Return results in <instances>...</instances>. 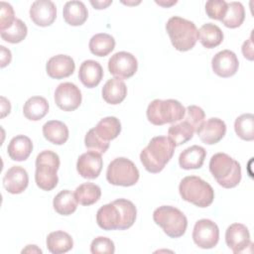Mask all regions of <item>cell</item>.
<instances>
[{
    "instance_id": "1",
    "label": "cell",
    "mask_w": 254,
    "mask_h": 254,
    "mask_svg": "<svg viewBox=\"0 0 254 254\" xmlns=\"http://www.w3.org/2000/svg\"><path fill=\"white\" fill-rule=\"evenodd\" d=\"M136 216L134 203L125 198H118L97 210L96 222L103 230H125L134 224Z\"/></svg>"
},
{
    "instance_id": "2",
    "label": "cell",
    "mask_w": 254,
    "mask_h": 254,
    "mask_svg": "<svg viewBox=\"0 0 254 254\" xmlns=\"http://www.w3.org/2000/svg\"><path fill=\"white\" fill-rule=\"evenodd\" d=\"M176 145L166 136H156L140 154L143 167L152 174L160 173L172 159Z\"/></svg>"
},
{
    "instance_id": "3",
    "label": "cell",
    "mask_w": 254,
    "mask_h": 254,
    "mask_svg": "<svg viewBox=\"0 0 254 254\" xmlns=\"http://www.w3.org/2000/svg\"><path fill=\"white\" fill-rule=\"evenodd\" d=\"M209 171L217 184L225 189L235 188L241 181L240 164L225 153H216L211 157Z\"/></svg>"
},
{
    "instance_id": "4",
    "label": "cell",
    "mask_w": 254,
    "mask_h": 254,
    "mask_svg": "<svg viewBox=\"0 0 254 254\" xmlns=\"http://www.w3.org/2000/svg\"><path fill=\"white\" fill-rule=\"evenodd\" d=\"M166 30L174 48L180 52L191 50L196 44L198 31L193 22L174 16L166 24Z\"/></svg>"
},
{
    "instance_id": "5",
    "label": "cell",
    "mask_w": 254,
    "mask_h": 254,
    "mask_svg": "<svg viewBox=\"0 0 254 254\" xmlns=\"http://www.w3.org/2000/svg\"><path fill=\"white\" fill-rule=\"evenodd\" d=\"M182 198L198 207L209 206L214 199L212 187L196 176L185 177L179 186Z\"/></svg>"
},
{
    "instance_id": "6",
    "label": "cell",
    "mask_w": 254,
    "mask_h": 254,
    "mask_svg": "<svg viewBox=\"0 0 254 254\" xmlns=\"http://www.w3.org/2000/svg\"><path fill=\"white\" fill-rule=\"evenodd\" d=\"M59 168L60 158L57 153L50 150L41 152L36 158L35 181L37 186L47 191L55 189L59 182L57 175Z\"/></svg>"
},
{
    "instance_id": "7",
    "label": "cell",
    "mask_w": 254,
    "mask_h": 254,
    "mask_svg": "<svg viewBox=\"0 0 254 254\" xmlns=\"http://www.w3.org/2000/svg\"><path fill=\"white\" fill-rule=\"evenodd\" d=\"M153 219L171 238H179L187 230L186 215L179 208L171 205H162L156 208L153 212Z\"/></svg>"
},
{
    "instance_id": "8",
    "label": "cell",
    "mask_w": 254,
    "mask_h": 254,
    "mask_svg": "<svg viewBox=\"0 0 254 254\" xmlns=\"http://www.w3.org/2000/svg\"><path fill=\"white\" fill-rule=\"evenodd\" d=\"M186 108L176 99H155L147 108V118L149 122L160 126L166 123H174L183 119Z\"/></svg>"
},
{
    "instance_id": "9",
    "label": "cell",
    "mask_w": 254,
    "mask_h": 254,
    "mask_svg": "<svg viewBox=\"0 0 254 254\" xmlns=\"http://www.w3.org/2000/svg\"><path fill=\"white\" fill-rule=\"evenodd\" d=\"M106 179L114 186L131 187L139 180V171L135 164L124 157L116 158L107 167Z\"/></svg>"
},
{
    "instance_id": "10",
    "label": "cell",
    "mask_w": 254,
    "mask_h": 254,
    "mask_svg": "<svg viewBox=\"0 0 254 254\" xmlns=\"http://www.w3.org/2000/svg\"><path fill=\"white\" fill-rule=\"evenodd\" d=\"M193 242L202 249H210L216 246L219 240V229L210 219H199L195 222L192 231Z\"/></svg>"
},
{
    "instance_id": "11",
    "label": "cell",
    "mask_w": 254,
    "mask_h": 254,
    "mask_svg": "<svg viewBox=\"0 0 254 254\" xmlns=\"http://www.w3.org/2000/svg\"><path fill=\"white\" fill-rule=\"evenodd\" d=\"M138 68L136 58L127 52H118L108 61L109 72L117 78L127 79L133 76Z\"/></svg>"
},
{
    "instance_id": "12",
    "label": "cell",
    "mask_w": 254,
    "mask_h": 254,
    "mask_svg": "<svg viewBox=\"0 0 254 254\" xmlns=\"http://www.w3.org/2000/svg\"><path fill=\"white\" fill-rule=\"evenodd\" d=\"M55 102L64 111H73L81 103V92L74 83H60L55 91Z\"/></svg>"
},
{
    "instance_id": "13",
    "label": "cell",
    "mask_w": 254,
    "mask_h": 254,
    "mask_svg": "<svg viewBox=\"0 0 254 254\" xmlns=\"http://www.w3.org/2000/svg\"><path fill=\"white\" fill-rule=\"evenodd\" d=\"M225 242L235 254L244 252L247 247L252 245L249 230L241 223H232L227 227L225 232Z\"/></svg>"
},
{
    "instance_id": "14",
    "label": "cell",
    "mask_w": 254,
    "mask_h": 254,
    "mask_svg": "<svg viewBox=\"0 0 254 254\" xmlns=\"http://www.w3.org/2000/svg\"><path fill=\"white\" fill-rule=\"evenodd\" d=\"M211 66L216 75L220 77H230L238 70L239 62L232 51L223 50L212 58Z\"/></svg>"
},
{
    "instance_id": "15",
    "label": "cell",
    "mask_w": 254,
    "mask_h": 254,
    "mask_svg": "<svg viewBox=\"0 0 254 254\" xmlns=\"http://www.w3.org/2000/svg\"><path fill=\"white\" fill-rule=\"evenodd\" d=\"M226 133V125L219 118H209L203 121L196 130L199 139L207 145L218 143Z\"/></svg>"
},
{
    "instance_id": "16",
    "label": "cell",
    "mask_w": 254,
    "mask_h": 254,
    "mask_svg": "<svg viewBox=\"0 0 254 254\" xmlns=\"http://www.w3.org/2000/svg\"><path fill=\"white\" fill-rule=\"evenodd\" d=\"M32 21L40 27H48L54 23L57 17V8L50 0H37L30 8Z\"/></svg>"
},
{
    "instance_id": "17",
    "label": "cell",
    "mask_w": 254,
    "mask_h": 254,
    "mask_svg": "<svg viewBox=\"0 0 254 254\" xmlns=\"http://www.w3.org/2000/svg\"><path fill=\"white\" fill-rule=\"evenodd\" d=\"M102 166L103 162L101 154L88 151L79 156L76 163V170L82 178L92 180L99 176Z\"/></svg>"
},
{
    "instance_id": "18",
    "label": "cell",
    "mask_w": 254,
    "mask_h": 254,
    "mask_svg": "<svg viewBox=\"0 0 254 254\" xmlns=\"http://www.w3.org/2000/svg\"><path fill=\"white\" fill-rule=\"evenodd\" d=\"M74 68V61L66 55H57L52 57L46 65L48 75L56 79H62L71 75Z\"/></svg>"
},
{
    "instance_id": "19",
    "label": "cell",
    "mask_w": 254,
    "mask_h": 254,
    "mask_svg": "<svg viewBox=\"0 0 254 254\" xmlns=\"http://www.w3.org/2000/svg\"><path fill=\"white\" fill-rule=\"evenodd\" d=\"M29 184L27 171L20 166L11 167L3 177V186L5 190L13 194L23 192Z\"/></svg>"
},
{
    "instance_id": "20",
    "label": "cell",
    "mask_w": 254,
    "mask_h": 254,
    "mask_svg": "<svg viewBox=\"0 0 254 254\" xmlns=\"http://www.w3.org/2000/svg\"><path fill=\"white\" fill-rule=\"evenodd\" d=\"M78 77L84 86L92 88L97 86L101 81L103 77V69L98 62L87 60L80 64Z\"/></svg>"
},
{
    "instance_id": "21",
    "label": "cell",
    "mask_w": 254,
    "mask_h": 254,
    "mask_svg": "<svg viewBox=\"0 0 254 254\" xmlns=\"http://www.w3.org/2000/svg\"><path fill=\"white\" fill-rule=\"evenodd\" d=\"M206 151L204 148L193 145L185 149L179 157L180 167L184 170H194L202 167Z\"/></svg>"
},
{
    "instance_id": "22",
    "label": "cell",
    "mask_w": 254,
    "mask_h": 254,
    "mask_svg": "<svg viewBox=\"0 0 254 254\" xmlns=\"http://www.w3.org/2000/svg\"><path fill=\"white\" fill-rule=\"evenodd\" d=\"M127 95V87L125 82L117 77L108 79L102 87L103 99L112 105L121 103Z\"/></svg>"
},
{
    "instance_id": "23",
    "label": "cell",
    "mask_w": 254,
    "mask_h": 254,
    "mask_svg": "<svg viewBox=\"0 0 254 254\" xmlns=\"http://www.w3.org/2000/svg\"><path fill=\"white\" fill-rule=\"evenodd\" d=\"M33 151V143L31 139L25 135H17L13 137L7 147L9 157L13 161L22 162L29 158Z\"/></svg>"
},
{
    "instance_id": "24",
    "label": "cell",
    "mask_w": 254,
    "mask_h": 254,
    "mask_svg": "<svg viewBox=\"0 0 254 254\" xmlns=\"http://www.w3.org/2000/svg\"><path fill=\"white\" fill-rule=\"evenodd\" d=\"M63 16L66 24L70 26L82 25L88 17V11L81 1H68L63 9Z\"/></svg>"
},
{
    "instance_id": "25",
    "label": "cell",
    "mask_w": 254,
    "mask_h": 254,
    "mask_svg": "<svg viewBox=\"0 0 254 254\" xmlns=\"http://www.w3.org/2000/svg\"><path fill=\"white\" fill-rule=\"evenodd\" d=\"M43 135L51 143L55 145H63L68 139V128L59 120H51L44 124Z\"/></svg>"
},
{
    "instance_id": "26",
    "label": "cell",
    "mask_w": 254,
    "mask_h": 254,
    "mask_svg": "<svg viewBox=\"0 0 254 254\" xmlns=\"http://www.w3.org/2000/svg\"><path fill=\"white\" fill-rule=\"evenodd\" d=\"M48 250L53 254H62L69 251L73 247L71 236L62 230L51 232L47 236Z\"/></svg>"
},
{
    "instance_id": "27",
    "label": "cell",
    "mask_w": 254,
    "mask_h": 254,
    "mask_svg": "<svg viewBox=\"0 0 254 254\" xmlns=\"http://www.w3.org/2000/svg\"><path fill=\"white\" fill-rule=\"evenodd\" d=\"M49 112V103L46 98L42 96L30 97L23 106V113L25 117L32 121H38L44 118Z\"/></svg>"
},
{
    "instance_id": "28",
    "label": "cell",
    "mask_w": 254,
    "mask_h": 254,
    "mask_svg": "<svg viewBox=\"0 0 254 254\" xmlns=\"http://www.w3.org/2000/svg\"><path fill=\"white\" fill-rule=\"evenodd\" d=\"M95 134L105 142L115 139L121 132V123L118 118L108 116L102 118L93 128Z\"/></svg>"
},
{
    "instance_id": "29",
    "label": "cell",
    "mask_w": 254,
    "mask_h": 254,
    "mask_svg": "<svg viewBox=\"0 0 254 254\" xmlns=\"http://www.w3.org/2000/svg\"><path fill=\"white\" fill-rule=\"evenodd\" d=\"M197 40L204 48L213 49L222 43L223 33L218 26L211 23H206L198 30Z\"/></svg>"
},
{
    "instance_id": "30",
    "label": "cell",
    "mask_w": 254,
    "mask_h": 254,
    "mask_svg": "<svg viewBox=\"0 0 254 254\" xmlns=\"http://www.w3.org/2000/svg\"><path fill=\"white\" fill-rule=\"evenodd\" d=\"M195 131V128L190 123L181 119L179 123H175L169 128L168 137L176 146H180L190 141Z\"/></svg>"
},
{
    "instance_id": "31",
    "label": "cell",
    "mask_w": 254,
    "mask_h": 254,
    "mask_svg": "<svg viewBox=\"0 0 254 254\" xmlns=\"http://www.w3.org/2000/svg\"><path fill=\"white\" fill-rule=\"evenodd\" d=\"M77 199L71 190H64L60 191L53 200L54 209L61 215H69L76 210Z\"/></svg>"
},
{
    "instance_id": "32",
    "label": "cell",
    "mask_w": 254,
    "mask_h": 254,
    "mask_svg": "<svg viewBox=\"0 0 254 254\" xmlns=\"http://www.w3.org/2000/svg\"><path fill=\"white\" fill-rule=\"evenodd\" d=\"M88 46L93 55L97 57H105L114 50L115 40L109 34L99 33L90 39Z\"/></svg>"
},
{
    "instance_id": "33",
    "label": "cell",
    "mask_w": 254,
    "mask_h": 254,
    "mask_svg": "<svg viewBox=\"0 0 254 254\" xmlns=\"http://www.w3.org/2000/svg\"><path fill=\"white\" fill-rule=\"evenodd\" d=\"M74 194L81 205H91L100 198L101 190L93 183H84L75 189Z\"/></svg>"
},
{
    "instance_id": "34",
    "label": "cell",
    "mask_w": 254,
    "mask_h": 254,
    "mask_svg": "<svg viewBox=\"0 0 254 254\" xmlns=\"http://www.w3.org/2000/svg\"><path fill=\"white\" fill-rule=\"evenodd\" d=\"M245 19V10L240 2L227 3V11L224 18L221 20L222 24L230 29H235L241 26Z\"/></svg>"
},
{
    "instance_id": "35",
    "label": "cell",
    "mask_w": 254,
    "mask_h": 254,
    "mask_svg": "<svg viewBox=\"0 0 254 254\" xmlns=\"http://www.w3.org/2000/svg\"><path fill=\"white\" fill-rule=\"evenodd\" d=\"M234 130L242 140L252 141L254 139V115L245 113L237 117L234 122Z\"/></svg>"
},
{
    "instance_id": "36",
    "label": "cell",
    "mask_w": 254,
    "mask_h": 254,
    "mask_svg": "<svg viewBox=\"0 0 254 254\" xmlns=\"http://www.w3.org/2000/svg\"><path fill=\"white\" fill-rule=\"evenodd\" d=\"M28 33V29L26 24L20 20V19H15L14 23L7 29L0 31L1 38L8 43L11 44H17L22 42Z\"/></svg>"
},
{
    "instance_id": "37",
    "label": "cell",
    "mask_w": 254,
    "mask_h": 254,
    "mask_svg": "<svg viewBox=\"0 0 254 254\" xmlns=\"http://www.w3.org/2000/svg\"><path fill=\"white\" fill-rule=\"evenodd\" d=\"M84 145L89 151H93L99 154L105 153L109 148V142H105L101 138H99L95 134L93 128H91L86 133L84 138Z\"/></svg>"
},
{
    "instance_id": "38",
    "label": "cell",
    "mask_w": 254,
    "mask_h": 254,
    "mask_svg": "<svg viewBox=\"0 0 254 254\" xmlns=\"http://www.w3.org/2000/svg\"><path fill=\"white\" fill-rule=\"evenodd\" d=\"M227 11V2L223 0H209L205 3V12L210 19L221 21Z\"/></svg>"
},
{
    "instance_id": "39",
    "label": "cell",
    "mask_w": 254,
    "mask_h": 254,
    "mask_svg": "<svg viewBox=\"0 0 254 254\" xmlns=\"http://www.w3.org/2000/svg\"><path fill=\"white\" fill-rule=\"evenodd\" d=\"M90 252L93 254H113L115 252V246L111 239L104 236H98L92 240L90 244Z\"/></svg>"
},
{
    "instance_id": "40",
    "label": "cell",
    "mask_w": 254,
    "mask_h": 254,
    "mask_svg": "<svg viewBox=\"0 0 254 254\" xmlns=\"http://www.w3.org/2000/svg\"><path fill=\"white\" fill-rule=\"evenodd\" d=\"M204 111L200 107L196 105H190L186 108V112L183 119L190 123L195 128V130H197L200 124L204 121Z\"/></svg>"
},
{
    "instance_id": "41",
    "label": "cell",
    "mask_w": 254,
    "mask_h": 254,
    "mask_svg": "<svg viewBox=\"0 0 254 254\" xmlns=\"http://www.w3.org/2000/svg\"><path fill=\"white\" fill-rule=\"evenodd\" d=\"M13 7L4 1L0 2V31L9 28L15 21Z\"/></svg>"
},
{
    "instance_id": "42",
    "label": "cell",
    "mask_w": 254,
    "mask_h": 254,
    "mask_svg": "<svg viewBox=\"0 0 254 254\" xmlns=\"http://www.w3.org/2000/svg\"><path fill=\"white\" fill-rule=\"evenodd\" d=\"M242 54L243 56L249 60V61H253L254 56H253V44H252V35L250 36V38L244 42L243 46H242Z\"/></svg>"
},
{
    "instance_id": "43",
    "label": "cell",
    "mask_w": 254,
    "mask_h": 254,
    "mask_svg": "<svg viewBox=\"0 0 254 254\" xmlns=\"http://www.w3.org/2000/svg\"><path fill=\"white\" fill-rule=\"evenodd\" d=\"M0 50H1V67H5L11 63L12 55L10 50L6 49L4 46H0Z\"/></svg>"
},
{
    "instance_id": "44",
    "label": "cell",
    "mask_w": 254,
    "mask_h": 254,
    "mask_svg": "<svg viewBox=\"0 0 254 254\" xmlns=\"http://www.w3.org/2000/svg\"><path fill=\"white\" fill-rule=\"evenodd\" d=\"M11 111L10 101L7 100L4 96H1V117L4 118Z\"/></svg>"
},
{
    "instance_id": "45",
    "label": "cell",
    "mask_w": 254,
    "mask_h": 254,
    "mask_svg": "<svg viewBox=\"0 0 254 254\" xmlns=\"http://www.w3.org/2000/svg\"><path fill=\"white\" fill-rule=\"evenodd\" d=\"M90 3L95 9H105L106 7H108L112 3V0H109V1H90Z\"/></svg>"
},
{
    "instance_id": "46",
    "label": "cell",
    "mask_w": 254,
    "mask_h": 254,
    "mask_svg": "<svg viewBox=\"0 0 254 254\" xmlns=\"http://www.w3.org/2000/svg\"><path fill=\"white\" fill-rule=\"evenodd\" d=\"M22 253H42V250L38 248L37 245H27L25 249L22 250Z\"/></svg>"
},
{
    "instance_id": "47",
    "label": "cell",
    "mask_w": 254,
    "mask_h": 254,
    "mask_svg": "<svg viewBox=\"0 0 254 254\" xmlns=\"http://www.w3.org/2000/svg\"><path fill=\"white\" fill-rule=\"evenodd\" d=\"M156 3H157V4H159V5H161V6H164V7H170V6L174 5V4H176V3H177V1H176V0H175V1H171V2H163V1H156Z\"/></svg>"
}]
</instances>
